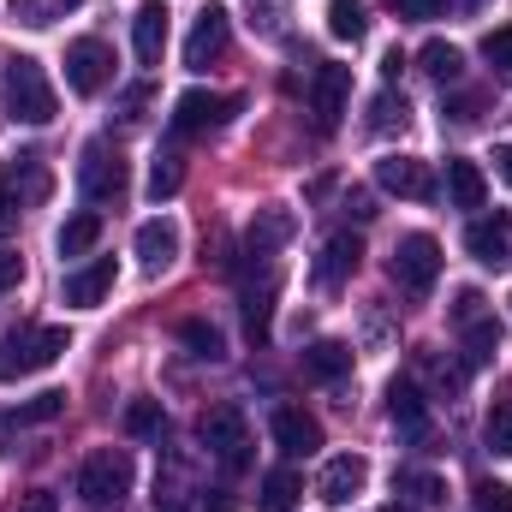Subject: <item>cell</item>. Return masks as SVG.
<instances>
[{
  "mask_svg": "<svg viewBox=\"0 0 512 512\" xmlns=\"http://www.w3.org/2000/svg\"><path fill=\"white\" fill-rule=\"evenodd\" d=\"M131 483H137V465H131L126 447H96L84 459V471H78V495H84L90 512H120Z\"/></svg>",
  "mask_w": 512,
  "mask_h": 512,
  "instance_id": "obj_1",
  "label": "cell"
},
{
  "mask_svg": "<svg viewBox=\"0 0 512 512\" xmlns=\"http://www.w3.org/2000/svg\"><path fill=\"white\" fill-rule=\"evenodd\" d=\"M0 96H6V114H12L18 126H48V120L60 114V96H54L48 72H42L30 54H18V60L6 66V84H0Z\"/></svg>",
  "mask_w": 512,
  "mask_h": 512,
  "instance_id": "obj_2",
  "label": "cell"
},
{
  "mask_svg": "<svg viewBox=\"0 0 512 512\" xmlns=\"http://www.w3.org/2000/svg\"><path fill=\"white\" fill-rule=\"evenodd\" d=\"M60 352H66V328H12L0 334V382H24L60 364Z\"/></svg>",
  "mask_w": 512,
  "mask_h": 512,
  "instance_id": "obj_3",
  "label": "cell"
},
{
  "mask_svg": "<svg viewBox=\"0 0 512 512\" xmlns=\"http://www.w3.org/2000/svg\"><path fill=\"white\" fill-rule=\"evenodd\" d=\"M197 441L221 459V471H245L251 465V423L239 405H209L197 417Z\"/></svg>",
  "mask_w": 512,
  "mask_h": 512,
  "instance_id": "obj_4",
  "label": "cell"
},
{
  "mask_svg": "<svg viewBox=\"0 0 512 512\" xmlns=\"http://www.w3.org/2000/svg\"><path fill=\"white\" fill-rule=\"evenodd\" d=\"M78 191H84L90 203H120V197H126V155H120V149H108L102 137H96V143H84Z\"/></svg>",
  "mask_w": 512,
  "mask_h": 512,
  "instance_id": "obj_5",
  "label": "cell"
},
{
  "mask_svg": "<svg viewBox=\"0 0 512 512\" xmlns=\"http://www.w3.org/2000/svg\"><path fill=\"white\" fill-rule=\"evenodd\" d=\"M239 114V96H221V90H185L173 102V137H203V131H221Z\"/></svg>",
  "mask_w": 512,
  "mask_h": 512,
  "instance_id": "obj_6",
  "label": "cell"
},
{
  "mask_svg": "<svg viewBox=\"0 0 512 512\" xmlns=\"http://www.w3.org/2000/svg\"><path fill=\"white\" fill-rule=\"evenodd\" d=\"M393 280L405 286V292H429L435 280H441V245L429 239V233H405L399 245H393Z\"/></svg>",
  "mask_w": 512,
  "mask_h": 512,
  "instance_id": "obj_7",
  "label": "cell"
},
{
  "mask_svg": "<svg viewBox=\"0 0 512 512\" xmlns=\"http://www.w3.org/2000/svg\"><path fill=\"white\" fill-rule=\"evenodd\" d=\"M108 78H114V54H108V42L78 36V42L66 48V90H72V96H102Z\"/></svg>",
  "mask_w": 512,
  "mask_h": 512,
  "instance_id": "obj_8",
  "label": "cell"
},
{
  "mask_svg": "<svg viewBox=\"0 0 512 512\" xmlns=\"http://www.w3.org/2000/svg\"><path fill=\"white\" fill-rule=\"evenodd\" d=\"M227 42H233V18H227V6H203L197 24H191V36H185V66H191V72H209V66L227 54Z\"/></svg>",
  "mask_w": 512,
  "mask_h": 512,
  "instance_id": "obj_9",
  "label": "cell"
},
{
  "mask_svg": "<svg viewBox=\"0 0 512 512\" xmlns=\"http://www.w3.org/2000/svg\"><path fill=\"white\" fill-rule=\"evenodd\" d=\"M346 102H352V66H334V60L316 66V78H310V114H316V131L340 126Z\"/></svg>",
  "mask_w": 512,
  "mask_h": 512,
  "instance_id": "obj_10",
  "label": "cell"
},
{
  "mask_svg": "<svg viewBox=\"0 0 512 512\" xmlns=\"http://www.w3.org/2000/svg\"><path fill=\"white\" fill-rule=\"evenodd\" d=\"M376 185H382L387 197H405V203H429L435 197V173L417 155H387V161H376Z\"/></svg>",
  "mask_w": 512,
  "mask_h": 512,
  "instance_id": "obj_11",
  "label": "cell"
},
{
  "mask_svg": "<svg viewBox=\"0 0 512 512\" xmlns=\"http://www.w3.org/2000/svg\"><path fill=\"white\" fill-rule=\"evenodd\" d=\"M465 251L477 256L483 268H507V262H512V215H507V209L477 215V221L465 227Z\"/></svg>",
  "mask_w": 512,
  "mask_h": 512,
  "instance_id": "obj_12",
  "label": "cell"
},
{
  "mask_svg": "<svg viewBox=\"0 0 512 512\" xmlns=\"http://www.w3.org/2000/svg\"><path fill=\"white\" fill-rule=\"evenodd\" d=\"M364 483H370V465H364L358 453H340V459H328V465H322L316 495H322L328 507H352V501L364 495Z\"/></svg>",
  "mask_w": 512,
  "mask_h": 512,
  "instance_id": "obj_13",
  "label": "cell"
},
{
  "mask_svg": "<svg viewBox=\"0 0 512 512\" xmlns=\"http://www.w3.org/2000/svg\"><path fill=\"white\" fill-rule=\"evenodd\" d=\"M274 447H280L286 459H310V453L322 447V423H316L304 405H280V411H274Z\"/></svg>",
  "mask_w": 512,
  "mask_h": 512,
  "instance_id": "obj_14",
  "label": "cell"
},
{
  "mask_svg": "<svg viewBox=\"0 0 512 512\" xmlns=\"http://www.w3.org/2000/svg\"><path fill=\"white\" fill-rule=\"evenodd\" d=\"M292 227H298L292 209H256V221L245 227V262H251V268L256 262H274L280 245L292 239Z\"/></svg>",
  "mask_w": 512,
  "mask_h": 512,
  "instance_id": "obj_15",
  "label": "cell"
},
{
  "mask_svg": "<svg viewBox=\"0 0 512 512\" xmlns=\"http://www.w3.org/2000/svg\"><path fill=\"white\" fill-rule=\"evenodd\" d=\"M108 292H114V256H96V262L72 268V274H66V286H60V298H66L72 310H96Z\"/></svg>",
  "mask_w": 512,
  "mask_h": 512,
  "instance_id": "obj_16",
  "label": "cell"
},
{
  "mask_svg": "<svg viewBox=\"0 0 512 512\" xmlns=\"http://www.w3.org/2000/svg\"><path fill=\"white\" fill-rule=\"evenodd\" d=\"M358 256H364V245H358V233H334V239L322 245V256H316V268H310V280H316L322 292H334V286H346V280H352V268H358Z\"/></svg>",
  "mask_w": 512,
  "mask_h": 512,
  "instance_id": "obj_17",
  "label": "cell"
},
{
  "mask_svg": "<svg viewBox=\"0 0 512 512\" xmlns=\"http://www.w3.org/2000/svg\"><path fill=\"white\" fill-rule=\"evenodd\" d=\"M131 48L143 66H161V54H167V6L161 0H143L131 12Z\"/></svg>",
  "mask_w": 512,
  "mask_h": 512,
  "instance_id": "obj_18",
  "label": "cell"
},
{
  "mask_svg": "<svg viewBox=\"0 0 512 512\" xmlns=\"http://www.w3.org/2000/svg\"><path fill=\"white\" fill-rule=\"evenodd\" d=\"M387 417H393V429H399L405 441H423V435H429V399L411 382L387 387Z\"/></svg>",
  "mask_w": 512,
  "mask_h": 512,
  "instance_id": "obj_19",
  "label": "cell"
},
{
  "mask_svg": "<svg viewBox=\"0 0 512 512\" xmlns=\"http://www.w3.org/2000/svg\"><path fill=\"white\" fill-rule=\"evenodd\" d=\"M173 256H179V227L173 221H143L137 227V262H143V274L173 268Z\"/></svg>",
  "mask_w": 512,
  "mask_h": 512,
  "instance_id": "obj_20",
  "label": "cell"
},
{
  "mask_svg": "<svg viewBox=\"0 0 512 512\" xmlns=\"http://www.w3.org/2000/svg\"><path fill=\"white\" fill-rule=\"evenodd\" d=\"M274 298H280V268H268L262 274V286L245 280V334H251L256 346L268 340V322H274Z\"/></svg>",
  "mask_w": 512,
  "mask_h": 512,
  "instance_id": "obj_21",
  "label": "cell"
},
{
  "mask_svg": "<svg viewBox=\"0 0 512 512\" xmlns=\"http://www.w3.org/2000/svg\"><path fill=\"white\" fill-rule=\"evenodd\" d=\"M298 501H304V477H298L292 465L268 471V477H262V489H256V507H262V512H292Z\"/></svg>",
  "mask_w": 512,
  "mask_h": 512,
  "instance_id": "obj_22",
  "label": "cell"
},
{
  "mask_svg": "<svg viewBox=\"0 0 512 512\" xmlns=\"http://www.w3.org/2000/svg\"><path fill=\"white\" fill-rule=\"evenodd\" d=\"M447 197H453V209H483V197H489L483 167L477 161H447Z\"/></svg>",
  "mask_w": 512,
  "mask_h": 512,
  "instance_id": "obj_23",
  "label": "cell"
},
{
  "mask_svg": "<svg viewBox=\"0 0 512 512\" xmlns=\"http://www.w3.org/2000/svg\"><path fill=\"white\" fill-rule=\"evenodd\" d=\"M352 370V346L346 340H316L310 352H304V376L310 382H340Z\"/></svg>",
  "mask_w": 512,
  "mask_h": 512,
  "instance_id": "obj_24",
  "label": "cell"
},
{
  "mask_svg": "<svg viewBox=\"0 0 512 512\" xmlns=\"http://www.w3.org/2000/svg\"><path fill=\"white\" fill-rule=\"evenodd\" d=\"M96 239H102V215L96 209H84V215H72L66 227H60V256H84V251H96Z\"/></svg>",
  "mask_w": 512,
  "mask_h": 512,
  "instance_id": "obj_25",
  "label": "cell"
},
{
  "mask_svg": "<svg viewBox=\"0 0 512 512\" xmlns=\"http://www.w3.org/2000/svg\"><path fill=\"white\" fill-rule=\"evenodd\" d=\"M370 18H364V0H328V36L334 42H364Z\"/></svg>",
  "mask_w": 512,
  "mask_h": 512,
  "instance_id": "obj_26",
  "label": "cell"
},
{
  "mask_svg": "<svg viewBox=\"0 0 512 512\" xmlns=\"http://www.w3.org/2000/svg\"><path fill=\"white\" fill-rule=\"evenodd\" d=\"M417 60H423V72H429L435 84H453V78L465 72V54H459L453 42H423V54H417Z\"/></svg>",
  "mask_w": 512,
  "mask_h": 512,
  "instance_id": "obj_27",
  "label": "cell"
},
{
  "mask_svg": "<svg viewBox=\"0 0 512 512\" xmlns=\"http://www.w3.org/2000/svg\"><path fill=\"white\" fill-rule=\"evenodd\" d=\"M6 185L18 191V203L48 197V173H42V161H36V155H18V161H12V173H6Z\"/></svg>",
  "mask_w": 512,
  "mask_h": 512,
  "instance_id": "obj_28",
  "label": "cell"
},
{
  "mask_svg": "<svg viewBox=\"0 0 512 512\" xmlns=\"http://www.w3.org/2000/svg\"><path fill=\"white\" fill-rule=\"evenodd\" d=\"M161 429H167L161 399H131L126 405V435H137V441H161Z\"/></svg>",
  "mask_w": 512,
  "mask_h": 512,
  "instance_id": "obj_29",
  "label": "cell"
},
{
  "mask_svg": "<svg viewBox=\"0 0 512 512\" xmlns=\"http://www.w3.org/2000/svg\"><path fill=\"white\" fill-rule=\"evenodd\" d=\"M60 411H66V393H60V387H48V393H36V399L12 405V411H6V423H54Z\"/></svg>",
  "mask_w": 512,
  "mask_h": 512,
  "instance_id": "obj_30",
  "label": "cell"
},
{
  "mask_svg": "<svg viewBox=\"0 0 512 512\" xmlns=\"http://www.w3.org/2000/svg\"><path fill=\"white\" fill-rule=\"evenodd\" d=\"M179 185H185V161H179V155H161V161L149 167V197H155V203H167Z\"/></svg>",
  "mask_w": 512,
  "mask_h": 512,
  "instance_id": "obj_31",
  "label": "cell"
},
{
  "mask_svg": "<svg viewBox=\"0 0 512 512\" xmlns=\"http://www.w3.org/2000/svg\"><path fill=\"white\" fill-rule=\"evenodd\" d=\"M179 340H185L197 358H209V364L221 358V328H215V322H203V316H191V322L179 328Z\"/></svg>",
  "mask_w": 512,
  "mask_h": 512,
  "instance_id": "obj_32",
  "label": "cell"
},
{
  "mask_svg": "<svg viewBox=\"0 0 512 512\" xmlns=\"http://www.w3.org/2000/svg\"><path fill=\"white\" fill-rule=\"evenodd\" d=\"M465 340H471V352H465V364H489V358L501 352V328H495V316H483V322H471V328H465Z\"/></svg>",
  "mask_w": 512,
  "mask_h": 512,
  "instance_id": "obj_33",
  "label": "cell"
},
{
  "mask_svg": "<svg viewBox=\"0 0 512 512\" xmlns=\"http://www.w3.org/2000/svg\"><path fill=\"white\" fill-rule=\"evenodd\" d=\"M84 0H12V12L24 18V24H54V18H66V12H78Z\"/></svg>",
  "mask_w": 512,
  "mask_h": 512,
  "instance_id": "obj_34",
  "label": "cell"
},
{
  "mask_svg": "<svg viewBox=\"0 0 512 512\" xmlns=\"http://www.w3.org/2000/svg\"><path fill=\"white\" fill-rule=\"evenodd\" d=\"M483 441H489V453L512 459V405H495V411H489V423H483Z\"/></svg>",
  "mask_w": 512,
  "mask_h": 512,
  "instance_id": "obj_35",
  "label": "cell"
},
{
  "mask_svg": "<svg viewBox=\"0 0 512 512\" xmlns=\"http://www.w3.org/2000/svg\"><path fill=\"white\" fill-rule=\"evenodd\" d=\"M483 60L495 66V78H512V24H501V30L483 36Z\"/></svg>",
  "mask_w": 512,
  "mask_h": 512,
  "instance_id": "obj_36",
  "label": "cell"
},
{
  "mask_svg": "<svg viewBox=\"0 0 512 512\" xmlns=\"http://www.w3.org/2000/svg\"><path fill=\"white\" fill-rule=\"evenodd\" d=\"M423 364H429L435 387H447V393H459V387L471 382V364H453V358H423Z\"/></svg>",
  "mask_w": 512,
  "mask_h": 512,
  "instance_id": "obj_37",
  "label": "cell"
},
{
  "mask_svg": "<svg viewBox=\"0 0 512 512\" xmlns=\"http://www.w3.org/2000/svg\"><path fill=\"white\" fill-rule=\"evenodd\" d=\"M471 507L477 512H512V489L507 483H477V489H471Z\"/></svg>",
  "mask_w": 512,
  "mask_h": 512,
  "instance_id": "obj_38",
  "label": "cell"
},
{
  "mask_svg": "<svg viewBox=\"0 0 512 512\" xmlns=\"http://www.w3.org/2000/svg\"><path fill=\"white\" fill-rule=\"evenodd\" d=\"M483 304H489V298H483L477 286H465V292L453 298V322H459V328H471V322H483V316H489Z\"/></svg>",
  "mask_w": 512,
  "mask_h": 512,
  "instance_id": "obj_39",
  "label": "cell"
},
{
  "mask_svg": "<svg viewBox=\"0 0 512 512\" xmlns=\"http://www.w3.org/2000/svg\"><path fill=\"white\" fill-rule=\"evenodd\" d=\"M399 489H411L423 507H435V501H447V489H441V477H399Z\"/></svg>",
  "mask_w": 512,
  "mask_h": 512,
  "instance_id": "obj_40",
  "label": "cell"
},
{
  "mask_svg": "<svg viewBox=\"0 0 512 512\" xmlns=\"http://www.w3.org/2000/svg\"><path fill=\"white\" fill-rule=\"evenodd\" d=\"M441 6L447 0H387V12H399V18H441Z\"/></svg>",
  "mask_w": 512,
  "mask_h": 512,
  "instance_id": "obj_41",
  "label": "cell"
},
{
  "mask_svg": "<svg viewBox=\"0 0 512 512\" xmlns=\"http://www.w3.org/2000/svg\"><path fill=\"white\" fill-rule=\"evenodd\" d=\"M18 209H24V203H18V191H12V185L0 179V239H6L12 227H18Z\"/></svg>",
  "mask_w": 512,
  "mask_h": 512,
  "instance_id": "obj_42",
  "label": "cell"
},
{
  "mask_svg": "<svg viewBox=\"0 0 512 512\" xmlns=\"http://www.w3.org/2000/svg\"><path fill=\"white\" fill-rule=\"evenodd\" d=\"M18 512H60V495H54V489H30Z\"/></svg>",
  "mask_w": 512,
  "mask_h": 512,
  "instance_id": "obj_43",
  "label": "cell"
},
{
  "mask_svg": "<svg viewBox=\"0 0 512 512\" xmlns=\"http://www.w3.org/2000/svg\"><path fill=\"white\" fill-rule=\"evenodd\" d=\"M18 280H24V262H18L12 251H0V292H12Z\"/></svg>",
  "mask_w": 512,
  "mask_h": 512,
  "instance_id": "obj_44",
  "label": "cell"
},
{
  "mask_svg": "<svg viewBox=\"0 0 512 512\" xmlns=\"http://www.w3.org/2000/svg\"><path fill=\"white\" fill-rule=\"evenodd\" d=\"M155 512H197V501H191V495H161Z\"/></svg>",
  "mask_w": 512,
  "mask_h": 512,
  "instance_id": "obj_45",
  "label": "cell"
},
{
  "mask_svg": "<svg viewBox=\"0 0 512 512\" xmlns=\"http://www.w3.org/2000/svg\"><path fill=\"white\" fill-rule=\"evenodd\" d=\"M399 66H405V54H399V48H393V54H387V60H382V78H387V84H393V78H399Z\"/></svg>",
  "mask_w": 512,
  "mask_h": 512,
  "instance_id": "obj_46",
  "label": "cell"
},
{
  "mask_svg": "<svg viewBox=\"0 0 512 512\" xmlns=\"http://www.w3.org/2000/svg\"><path fill=\"white\" fill-rule=\"evenodd\" d=\"M495 167H501V179L512 185V143H501V155H495Z\"/></svg>",
  "mask_w": 512,
  "mask_h": 512,
  "instance_id": "obj_47",
  "label": "cell"
},
{
  "mask_svg": "<svg viewBox=\"0 0 512 512\" xmlns=\"http://www.w3.org/2000/svg\"><path fill=\"white\" fill-rule=\"evenodd\" d=\"M453 6H465V12H477V6H483V0H453Z\"/></svg>",
  "mask_w": 512,
  "mask_h": 512,
  "instance_id": "obj_48",
  "label": "cell"
},
{
  "mask_svg": "<svg viewBox=\"0 0 512 512\" xmlns=\"http://www.w3.org/2000/svg\"><path fill=\"white\" fill-rule=\"evenodd\" d=\"M387 512H405V507H387Z\"/></svg>",
  "mask_w": 512,
  "mask_h": 512,
  "instance_id": "obj_49",
  "label": "cell"
},
{
  "mask_svg": "<svg viewBox=\"0 0 512 512\" xmlns=\"http://www.w3.org/2000/svg\"><path fill=\"white\" fill-rule=\"evenodd\" d=\"M507 304H512V298H507Z\"/></svg>",
  "mask_w": 512,
  "mask_h": 512,
  "instance_id": "obj_50",
  "label": "cell"
}]
</instances>
